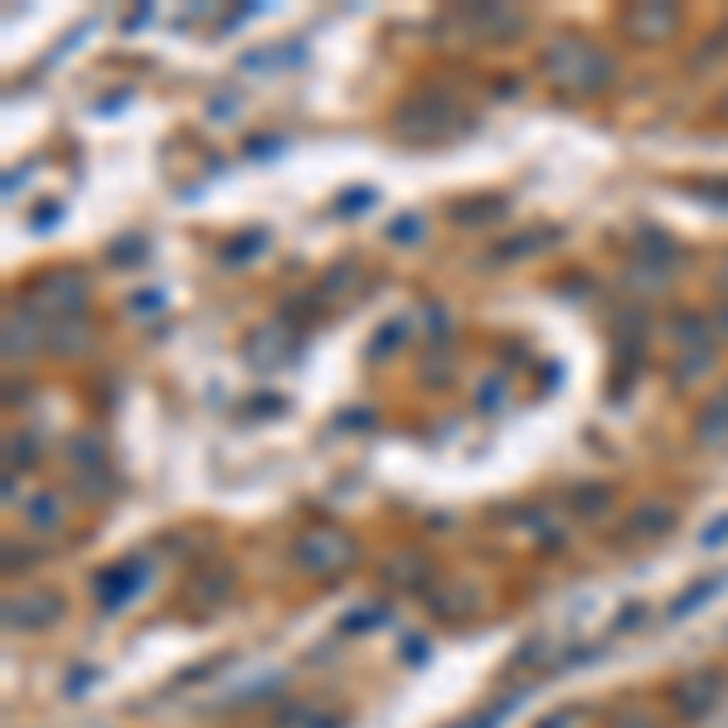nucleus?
Returning <instances> with one entry per match:
<instances>
[{
	"mask_svg": "<svg viewBox=\"0 0 728 728\" xmlns=\"http://www.w3.org/2000/svg\"><path fill=\"white\" fill-rule=\"evenodd\" d=\"M724 534H728V519H724V524H714V529H709V534H704V544H714V539H724Z\"/></svg>",
	"mask_w": 728,
	"mask_h": 728,
	"instance_id": "nucleus-2",
	"label": "nucleus"
},
{
	"mask_svg": "<svg viewBox=\"0 0 728 728\" xmlns=\"http://www.w3.org/2000/svg\"><path fill=\"white\" fill-rule=\"evenodd\" d=\"M714 588H719V583H700V588H695V593L685 597V602H675L670 612H675V617H685V612H690V607H700V602H704L709 593H714Z\"/></svg>",
	"mask_w": 728,
	"mask_h": 728,
	"instance_id": "nucleus-1",
	"label": "nucleus"
}]
</instances>
